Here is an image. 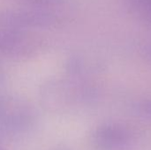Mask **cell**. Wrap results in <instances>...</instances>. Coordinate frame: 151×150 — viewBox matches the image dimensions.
I'll use <instances>...</instances> for the list:
<instances>
[{"label": "cell", "instance_id": "1", "mask_svg": "<svg viewBox=\"0 0 151 150\" xmlns=\"http://www.w3.org/2000/svg\"><path fill=\"white\" fill-rule=\"evenodd\" d=\"M35 111L26 101L13 96L0 97V138H19L35 124Z\"/></svg>", "mask_w": 151, "mask_h": 150}, {"label": "cell", "instance_id": "2", "mask_svg": "<svg viewBox=\"0 0 151 150\" xmlns=\"http://www.w3.org/2000/svg\"><path fill=\"white\" fill-rule=\"evenodd\" d=\"M34 42L27 35L12 29L0 30V53L5 55H25L33 50Z\"/></svg>", "mask_w": 151, "mask_h": 150}, {"label": "cell", "instance_id": "3", "mask_svg": "<svg viewBox=\"0 0 151 150\" xmlns=\"http://www.w3.org/2000/svg\"><path fill=\"white\" fill-rule=\"evenodd\" d=\"M95 139L98 146L108 149L121 147L127 141L124 130L114 126H104L98 128Z\"/></svg>", "mask_w": 151, "mask_h": 150}, {"label": "cell", "instance_id": "4", "mask_svg": "<svg viewBox=\"0 0 151 150\" xmlns=\"http://www.w3.org/2000/svg\"><path fill=\"white\" fill-rule=\"evenodd\" d=\"M132 9L151 23V0H128Z\"/></svg>", "mask_w": 151, "mask_h": 150}, {"label": "cell", "instance_id": "5", "mask_svg": "<svg viewBox=\"0 0 151 150\" xmlns=\"http://www.w3.org/2000/svg\"><path fill=\"white\" fill-rule=\"evenodd\" d=\"M34 4H39L42 6H53L62 3V0H27Z\"/></svg>", "mask_w": 151, "mask_h": 150}, {"label": "cell", "instance_id": "6", "mask_svg": "<svg viewBox=\"0 0 151 150\" xmlns=\"http://www.w3.org/2000/svg\"><path fill=\"white\" fill-rule=\"evenodd\" d=\"M144 52H145V55L147 57H149L150 58H151V43H149V44H147L145 46Z\"/></svg>", "mask_w": 151, "mask_h": 150}, {"label": "cell", "instance_id": "7", "mask_svg": "<svg viewBox=\"0 0 151 150\" xmlns=\"http://www.w3.org/2000/svg\"><path fill=\"white\" fill-rule=\"evenodd\" d=\"M0 150H4V149H3L2 147H0Z\"/></svg>", "mask_w": 151, "mask_h": 150}, {"label": "cell", "instance_id": "8", "mask_svg": "<svg viewBox=\"0 0 151 150\" xmlns=\"http://www.w3.org/2000/svg\"><path fill=\"white\" fill-rule=\"evenodd\" d=\"M56 150H63V149H57Z\"/></svg>", "mask_w": 151, "mask_h": 150}]
</instances>
